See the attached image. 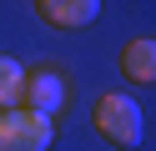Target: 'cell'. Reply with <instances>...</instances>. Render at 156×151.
<instances>
[{
  "label": "cell",
  "mask_w": 156,
  "mask_h": 151,
  "mask_svg": "<svg viewBox=\"0 0 156 151\" xmlns=\"http://www.w3.org/2000/svg\"><path fill=\"white\" fill-rule=\"evenodd\" d=\"M91 126L101 131L111 146L131 151V146H141V131H146V121H141V106H136L131 96L111 91V96H101V101H96V111H91Z\"/></svg>",
  "instance_id": "1"
},
{
  "label": "cell",
  "mask_w": 156,
  "mask_h": 151,
  "mask_svg": "<svg viewBox=\"0 0 156 151\" xmlns=\"http://www.w3.org/2000/svg\"><path fill=\"white\" fill-rule=\"evenodd\" d=\"M51 141H55L51 116H35L25 106L0 111V151H51Z\"/></svg>",
  "instance_id": "2"
},
{
  "label": "cell",
  "mask_w": 156,
  "mask_h": 151,
  "mask_svg": "<svg viewBox=\"0 0 156 151\" xmlns=\"http://www.w3.org/2000/svg\"><path fill=\"white\" fill-rule=\"evenodd\" d=\"M20 106L35 111V116H51L66 106V81L55 76V70H25V91H20Z\"/></svg>",
  "instance_id": "3"
},
{
  "label": "cell",
  "mask_w": 156,
  "mask_h": 151,
  "mask_svg": "<svg viewBox=\"0 0 156 151\" xmlns=\"http://www.w3.org/2000/svg\"><path fill=\"white\" fill-rule=\"evenodd\" d=\"M35 15L55 30H86L101 15V0H35Z\"/></svg>",
  "instance_id": "4"
},
{
  "label": "cell",
  "mask_w": 156,
  "mask_h": 151,
  "mask_svg": "<svg viewBox=\"0 0 156 151\" xmlns=\"http://www.w3.org/2000/svg\"><path fill=\"white\" fill-rule=\"evenodd\" d=\"M116 66H121L126 81H136V86H151L156 81V40L151 35H136L121 45V56H116Z\"/></svg>",
  "instance_id": "5"
},
{
  "label": "cell",
  "mask_w": 156,
  "mask_h": 151,
  "mask_svg": "<svg viewBox=\"0 0 156 151\" xmlns=\"http://www.w3.org/2000/svg\"><path fill=\"white\" fill-rule=\"evenodd\" d=\"M20 91H25V66L15 56H0V111L20 106Z\"/></svg>",
  "instance_id": "6"
}]
</instances>
